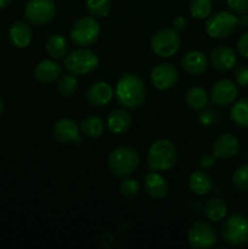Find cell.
Instances as JSON below:
<instances>
[{"mask_svg": "<svg viewBox=\"0 0 248 249\" xmlns=\"http://www.w3.org/2000/svg\"><path fill=\"white\" fill-rule=\"evenodd\" d=\"M87 10L91 16L104 18L109 15L113 5V0H87Z\"/></svg>", "mask_w": 248, "mask_h": 249, "instance_id": "28", "label": "cell"}, {"mask_svg": "<svg viewBox=\"0 0 248 249\" xmlns=\"http://www.w3.org/2000/svg\"><path fill=\"white\" fill-rule=\"evenodd\" d=\"M53 138L58 143L67 145L72 142H82V136L78 124L71 118H61L53 126Z\"/></svg>", "mask_w": 248, "mask_h": 249, "instance_id": "13", "label": "cell"}, {"mask_svg": "<svg viewBox=\"0 0 248 249\" xmlns=\"http://www.w3.org/2000/svg\"><path fill=\"white\" fill-rule=\"evenodd\" d=\"M236 84L240 87H248V67L247 66H240L235 71Z\"/></svg>", "mask_w": 248, "mask_h": 249, "instance_id": "34", "label": "cell"}, {"mask_svg": "<svg viewBox=\"0 0 248 249\" xmlns=\"http://www.w3.org/2000/svg\"><path fill=\"white\" fill-rule=\"evenodd\" d=\"M187 187L192 194L197 195V196H204V195L209 194L213 189V179L203 169L195 170L189 175Z\"/></svg>", "mask_w": 248, "mask_h": 249, "instance_id": "22", "label": "cell"}, {"mask_svg": "<svg viewBox=\"0 0 248 249\" xmlns=\"http://www.w3.org/2000/svg\"><path fill=\"white\" fill-rule=\"evenodd\" d=\"M209 63L218 72H230L237 65V55L230 46L218 45L209 53Z\"/></svg>", "mask_w": 248, "mask_h": 249, "instance_id": "14", "label": "cell"}, {"mask_svg": "<svg viewBox=\"0 0 248 249\" xmlns=\"http://www.w3.org/2000/svg\"><path fill=\"white\" fill-rule=\"evenodd\" d=\"M213 11L212 0H191L190 1V14L196 19H207Z\"/></svg>", "mask_w": 248, "mask_h": 249, "instance_id": "29", "label": "cell"}, {"mask_svg": "<svg viewBox=\"0 0 248 249\" xmlns=\"http://www.w3.org/2000/svg\"><path fill=\"white\" fill-rule=\"evenodd\" d=\"M199 122H201V124H204V125L211 124L213 122V116H211V112H203L199 116Z\"/></svg>", "mask_w": 248, "mask_h": 249, "instance_id": "38", "label": "cell"}, {"mask_svg": "<svg viewBox=\"0 0 248 249\" xmlns=\"http://www.w3.org/2000/svg\"><path fill=\"white\" fill-rule=\"evenodd\" d=\"M45 50L53 60H63L68 55V41L60 33L51 34L45 43Z\"/></svg>", "mask_w": 248, "mask_h": 249, "instance_id": "23", "label": "cell"}, {"mask_svg": "<svg viewBox=\"0 0 248 249\" xmlns=\"http://www.w3.org/2000/svg\"><path fill=\"white\" fill-rule=\"evenodd\" d=\"M140 163V155L134 147L128 145L117 146L109 152L107 167L113 177L124 179L130 177Z\"/></svg>", "mask_w": 248, "mask_h": 249, "instance_id": "2", "label": "cell"}, {"mask_svg": "<svg viewBox=\"0 0 248 249\" xmlns=\"http://www.w3.org/2000/svg\"><path fill=\"white\" fill-rule=\"evenodd\" d=\"M177 160V146L168 139H158L153 141L147 151L148 167L155 172H167L172 169Z\"/></svg>", "mask_w": 248, "mask_h": 249, "instance_id": "3", "label": "cell"}, {"mask_svg": "<svg viewBox=\"0 0 248 249\" xmlns=\"http://www.w3.org/2000/svg\"><path fill=\"white\" fill-rule=\"evenodd\" d=\"M114 90L107 82H96L87 91V101L92 107H105L113 100Z\"/></svg>", "mask_w": 248, "mask_h": 249, "instance_id": "16", "label": "cell"}, {"mask_svg": "<svg viewBox=\"0 0 248 249\" xmlns=\"http://www.w3.org/2000/svg\"><path fill=\"white\" fill-rule=\"evenodd\" d=\"M65 67L74 75H88L97 70L100 58L95 51L88 48H78L65 57Z\"/></svg>", "mask_w": 248, "mask_h": 249, "instance_id": "5", "label": "cell"}, {"mask_svg": "<svg viewBox=\"0 0 248 249\" xmlns=\"http://www.w3.org/2000/svg\"><path fill=\"white\" fill-rule=\"evenodd\" d=\"M12 0H0V10L5 9L6 6H9L11 4Z\"/></svg>", "mask_w": 248, "mask_h": 249, "instance_id": "40", "label": "cell"}, {"mask_svg": "<svg viewBox=\"0 0 248 249\" xmlns=\"http://www.w3.org/2000/svg\"><path fill=\"white\" fill-rule=\"evenodd\" d=\"M151 50L158 57L168 58L177 53L181 48V36L174 28H162L151 38Z\"/></svg>", "mask_w": 248, "mask_h": 249, "instance_id": "8", "label": "cell"}, {"mask_svg": "<svg viewBox=\"0 0 248 249\" xmlns=\"http://www.w3.org/2000/svg\"><path fill=\"white\" fill-rule=\"evenodd\" d=\"M224 242L230 247L241 248L248 245V216L233 213L226 216L220 228Z\"/></svg>", "mask_w": 248, "mask_h": 249, "instance_id": "4", "label": "cell"}, {"mask_svg": "<svg viewBox=\"0 0 248 249\" xmlns=\"http://www.w3.org/2000/svg\"><path fill=\"white\" fill-rule=\"evenodd\" d=\"M237 95V85L232 80L220 79L215 84H213L209 97H211L212 104H214L215 106L226 107L236 101Z\"/></svg>", "mask_w": 248, "mask_h": 249, "instance_id": "12", "label": "cell"}, {"mask_svg": "<svg viewBox=\"0 0 248 249\" xmlns=\"http://www.w3.org/2000/svg\"><path fill=\"white\" fill-rule=\"evenodd\" d=\"M181 67L187 74L202 75L209 67V58L199 50H190L182 55Z\"/></svg>", "mask_w": 248, "mask_h": 249, "instance_id": "17", "label": "cell"}, {"mask_svg": "<svg viewBox=\"0 0 248 249\" xmlns=\"http://www.w3.org/2000/svg\"><path fill=\"white\" fill-rule=\"evenodd\" d=\"M230 117L233 123L243 129H248V97H242L232 104Z\"/></svg>", "mask_w": 248, "mask_h": 249, "instance_id": "27", "label": "cell"}, {"mask_svg": "<svg viewBox=\"0 0 248 249\" xmlns=\"http://www.w3.org/2000/svg\"><path fill=\"white\" fill-rule=\"evenodd\" d=\"M187 241L194 249H208L218 242V230L212 221L199 220L192 224L187 232Z\"/></svg>", "mask_w": 248, "mask_h": 249, "instance_id": "9", "label": "cell"}, {"mask_svg": "<svg viewBox=\"0 0 248 249\" xmlns=\"http://www.w3.org/2000/svg\"><path fill=\"white\" fill-rule=\"evenodd\" d=\"M56 12L57 9L53 0H27L24 5V17L34 26L50 23Z\"/></svg>", "mask_w": 248, "mask_h": 249, "instance_id": "10", "label": "cell"}, {"mask_svg": "<svg viewBox=\"0 0 248 249\" xmlns=\"http://www.w3.org/2000/svg\"><path fill=\"white\" fill-rule=\"evenodd\" d=\"M57 90L61 96L71 97L77 92L78 90V79L77 75L72 74H63L58 78Z\"/></svg>", "mask_w": 248, "mask_h": 249, "instance_id": "30", "label": "cell"}, {"mask_svg": "<svg viewBox=\"0 0 248 249\" xmlns=\"http://www.w3.org/2000/svg\"><path fill=\"white\" fill-rule=\"evenodd\" d=\"M114 96L121 106L126 109H136L146 100V87L143 80L134 73H125L118 79Z\"/></svg>", "mask_w": 248, "mask_h": 249, "instance_id": "1", "label": "cell"}, {"mask_svg": "<svg viewBox=\"0 0 248 249\" xmlns=\"http://www.w3.org/2000/svg\"><path fill=\"white\" fill-rule=\"evenodd\" d=\"M238 27V18L233 12L218 11L212 14L206 21V32L212 39L221 40L235 33Z\"/></svg>", "mask_w": 248, "mask_h": 249, "instance_id": "7", "label": "cell"}, {"mask_svg": "<svg viewBox=\"0 0 248 249\" xmlns=\"http://www.w3.org/2000/svg\"><path fill=\"white\" fill-rule=\"evenodd\" d=\"M185 104L190 109L201 112L208 104V94L201 87H192L185 94Z\"/></svg>", "mask_w": 248, "mask_h": 249, "instance_id": "25", "label": "cell"}, {"mask_svg": "<svg viewBox=\"0 0 248 249\" xmlns=\"http://www.w3.org/2000/svg\"><path fill=\"white\" fill-rule=\"evenodd\" d=\"M237 53L238 55H241L242 57L248 58V31H246L245 33H242L240 36L237 40Z\"/></svg>", "mask_w": 248, "mask_h": 249, "instance_id": "35", "label": "cell"}, {"mask_svg": "<svg viewBox=\"0 0 248 249\" xmlns=\"http://www.w3.org/2000/svg\"><path fill=\"white\" fill-rule=\"evenodd\" d=\"M4 108H5L4 100H2V97L0 96V116H1V114H2V112H4Z\"/></svg>", "mask_w": 248, "mask_h": 249, "instance_id": "41", "label": "cell"}, {"mask_svg": "<svg viewBox=\"0 0 248 249\" xmlns=\"http://www.w3.org/2000/svg\"><path fill=\"white\" fill-rule=\"evenodd\" d=\"M186 26H187V21L185 17L177 16L174 19H173V28H174L175 31L179 32V33L184 31V29L186 28Z\"/></svg>", "mask_w": 248, "mask_h": 249, "instance_id": "37", "label": "cell"}, {"mask_svg": "<svg viewBox=\"0 0 248 249\" xmlns=\"http://www.w3.org/2000/svg\"><path fill=\"white\" fill-rule=\"evenodd\" d=\"M151 83L157 90H170L179 83V71L172 63H158L151 71Z\"/></svg>", "mask_w": 248, "mask_h": 249, "instance_id": "11", "label": "cell"}, {"mask_svg": "<svg viewBox=\"0 0 248 249\" xmlns=\"http://www.w3.org/2000/svg\"><path fill=\"white\" fill-rule=\"evenodd\" d=\"M106 125L111 133L121 135L126 133L133 125V117L126 108H117L108 113Z\"/></svg>", "mask_w": 248, "mask_h": 249, "instance_id": "20", "label": "cell"}, {"mask_svg": "<svg viewBox=\"0 0 248 249\" xmlns=\"http://www.w3.org/2000/svg\"><path fill=\"white\" fill-rule=\"evenodd\" d=\"M143 189L145 192L153 199H162L168 194V182L165 178L158 172L153 170L152 173H148L143 181Z\"/></svg>", "mask_w": 248, "mask_h": 249, "instance_id": "21", "label": "cell"}, {"mask_svg": "<svg viewBox=\"0 0 248 249\" xmlns=\"http://www.w3.org/2000/svg\"><path fill=\"white\" fill-rule=\"evenodd\" d=\"M240 140L233 134L225 133L219 135L212 145V151L216 158L229 160L240 152Z\"/></svg>", "mask_w": 248, "mask_h": 249, "instance_id": "15", "label": "cell"}, {"mask_svg": "<svg viewBox=\"0 0 248 249\" xmlns=\"http://www.w3.org/2000/svg\"><path fill=\"white\" fill-rule=\"evenodd\" d=\"M33 39V29L28 22L15 21L9 29V40L14 48L24 49L31 44Z\"/></svg>", "mask_w": 248, "mask_h": 249, "instance_id": "19", "label": "cell"}, {"mask_svg": "<svg viewBox=\"0 0 248 249\" xmlns=\"http://www.w3.org/2000/svg\"><path fill=\"white\" fill-rule=\"evenodd\" d=\"M232 185L237 191L248 192V164H242L232 175Z\"/></svg>", "mask_w": 248, "mask_h": 249, "instance_id": "32", "label": "cell"}, {"mask_svg": "<svg viewBox=\"0 0 248 249\" xmlns=\"http://www.w3.org/2000/svg\"><path fill=\"white\" fill-rule=\"evenodd\" d=\"M80 134L90 139L101 136L105 131V122L97 116H88L82 119L79 124Z\"/></svg>", "mask_w": 248, "mask_h": 249, "instance_id": "26", "label": "cell"}, {"mask_svg": "<svg viewBox=\"0 0 248 249\" xmlns=\"http://www.w3.org/2000/svg\"><path fill=\"white\" fill-rule=\"evenodd\" d=\"M141 190V184L139 182V180L134 179V178H124L122 180L121 185H119V191H121V195L124 197V198L133 199L140 194Z\"/></svg>", "mask_w": 248, "mask_h": 249, "instance_id": "31", "label": "cell"}, {"mask_svg": "<svg viewBox=\"0 0 248 249\" xmlns=\"http://www.w3.org/2000/svg\"><path fill=\"white\" fill-rule=\"evenodd\" d=\"M238 24H241L242 27H248V15L245 14L241 19H238Z\"/></svg>", "mask_w": 248, "mask_h": 249, "instance_id": "39", "label": "cell"}, {"mask_svg": "<svg viewBox=\"0 0 248 249\" xmlns=\"http://www.w3.org/2000/svg\"><path fill=\"white\" fill-rule=\"evenodd\" d=\"M226 2L233 14L245 15L248 12V0H226Z\"/></svg>", "mask_w": 248, "mask_h": 249, "instance_id": "33", "label": "cell"}, {"mask_svg": "<svg viewBox=\"0 0 248 249\" xmlns=\"http://www.w3.org/2000/svg\"><path fill=\"white\" fill-rule=\"evenodd\" d=\"M101 28L94 16H83L73 23L70 31L71 39L78 48H88L95 44L99 39Z\"/></svg>", "mask_w": 248, "mask_h": 249, "instance_id": "6", "label": "cell"}, {"mask_svg": "<svg viewBox=\"0 0 248 249\" xmlns=\"http://www.w3.org/2000/svg\"><path fill=\"white\" fill-rule=\"evenodd\" d=\"M216 164V157L214 155H203L199 158V167L203 170H209Z\"/></svg>", "mask_w": 248, "mask_h": 249, "instance_id": "36", "label": "cell"}, {"mask_svg": "<svg viewBox=\"0 0 248 249\" xmlns=\"http://www.w3.org/2000/svg\"><path fill=\"white\" fill-rule=\"evenodd\" d=\"M203 213L212 223H219L228 215V204L223 198L212 197L204 203Z\"/></svg>", "mask_w": 248, "mask_h": 249, "instance_id": "24", "label": "cell"}, {"mask_svg": "<svg viewBox=\"0 0 248 249\" xmlns=\"http://www.w3.org/2000/svg\"><path fill=\"white\" fill-rule=\"evenodd\" d=\"M62 74V67L56 60H43L35 66L33 75L40 84H53Z\"/></svg>", "mask_w": 248, "mask_h": 249, "instance_id": "18", "label": "cell"}]
</instances>
